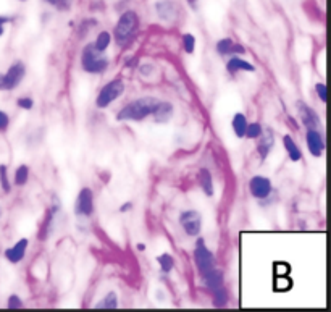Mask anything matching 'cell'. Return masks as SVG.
I'll list each match as a JSON object with an SVG mask.
<instances>
[{
	"label": "cell",
	"instance_id": "1",
	"mask_svg": "<svg viewBox=\"0 0 331 312\" xmlns=\"http://www.w3.org/2000/svg\"><path fill=\"white\" fill-rule=\"evenodd\" d=\"M158 103L160 100L152 96H146V97H139L136 100H131L128 106H125L117 113V120L118 121H143L149 115H154Z\"/></svg>",
	"mask_w": 331,
	"mask_h": 312
},
{
	"label": "cell",
	"instance_id": "2",
	"mask_svg": "<svg viewBox=\"0 0 331 312\" xmlns=\"http://www.w3.org/2000/svg\"><path fill=\"white\" fill-rule=\"evenodd\" d=\"M81 67L84 71L92 73V74L103 73L108 68V57L105 55V52L97 50L92 44H88L82 49Z\"/></svg>",
	"mask_w": 331,
	"mask_h": 312
},
{
	"label": "cell",
	"instance_id": "3",
	"mask_svg": "<svg viewBox=\"0 0 331 312\" xmlns=\"http://www.w3.org/2000/svg\"><path fill=\"white\" fill-rule=\"evenodd\" d=\"M139 28V18L136 12H125L121 13L120 20L113 30V36H115V41L118 45H125L128 41L132 39V36L137 31Z\"/></svg>",
	"mask_w": 331,
	"mask_h": 312
},
{
	"label": "cell",
	"instance_id": "4",
	"mask_svg": "<svg viewBox=\"0 0 331 312\" xmlns=\"http://www.w3.org/2000/svg\"><path fill=\"white\" fill-rule=\"evenodd\" d=\"M194 264L201 277L207 275L212 269H215V256L213 252L205 246V241L199 238L194 248Z\"/></svg>",
	"mask_w": 331,
	"mask_h": 312
},
{
	"label": "cell",
	"instance_id": "5",
	"mask_svg": "<svg viewBox=\"0 0 331 312\" xmlns=\"http://www.w3.org/2000/svg\"><path fill=\"white\" fill-rule=\"evenodd\" d=\"M125 92V83L123 80L117 78V80H112L110 83H107L99 92V96L96 99V106L99 109H105L108 107L112 102H115L121 94Z\"/></svg>",
	"mask_w": 331,
	"mask_h": 312
},
{
	"label": "cell",
	"instance_id": "6",
	"mask_svg": "<svg viewBox=\"0 0 331 312\" xmlns=\"http://www.w3.org/2000/svg\"><path fill=\"white\" fill-rule=\"evenodd\" d=\"M26 74V67L23 62H15L7 73H2V91H12L20 84Z\"/></svg>",
	"mask_w": 331,
	"mask_h": 312
},
{
	"label": "cell",
	"instance_id": "7",
	"mask_svg": "<svg viewBox=\"0 0 331 312\" xmlns=\"http://www.w3.org/2000/svg\"><path fill=\"white\" fill-rule=\"evenodd\" d=\"M179 225L187 236H199L202 230V215L197 211H184L179 215Z\"/></svg>",
	"mask_w": 331,
	"mask_h": 312
},
{
	"label": "cell",
	"instance_id": "8",
	"mask_svg": "<svg viewBox=\"0 0 331 312\" xmlns=\"http://www.w3.org/2000/svg\"><path fill=\"white\" fill-rule=\"evenodd\" d=\"M74 214L78 217L88 219L94 214V194L91 188H82L76 197V204H74Z\"/></svg>",
	"mask_w": 331,
	"mask_h": 312
},
{
	"label": "cell",
	"instance_id": "9",
	"mask_svg": "<svg viewBox=\"0 0 331 312\" xmlns=\"http://www.w3.org/2000/svg\"><path fill=\"white\" fill-rule=\"evenodd\" d=\"M271 181L267 176H252L249 181V191L251 194L255 197V199H267V197L271 194Z\"/></svg>",
	"mask_w": 331,
	"mask_h": 312
},
{
	"label": "cell",
	"instance_id": "10",
	"mask_svg": "<svg viewBox=\"0 0 331 312\" xmlns=\"http://www.w3.org/2000/svg\"><path fill=\"white\" fill-rule=\"evenodd\" d=\"M297 110L302 125L307 129H320V117L314 109H310L304 102H297Z\"/></svg>",
	"mask_w": 331,
	"mask_h": 312
},
{
	"label": "cell",
	"instance_id": "11",
	"mask_svg": "<svg viewBox=\"0 0 331 312\" xmlns=\"http://www.w3.org/2000/svg\"><path fill=\"white\" fill-rule=\"evenodd\" d=\"M306 141H307V149L309 152L314 155V157H321L325 150V141H323V136L318 129H307L306 133Z\"/></svg>",
	"mask_w": 331,
	"mask_h": 312
},
{
	"label": "cell",
	"instance_id": "12",
	"mask_svg": "<svg viewBox=\"0 0 331 312\" xmlns=\"http://www.w3.org/2000/svg\"><path fill=\"white\" fill-rule=\"evenodd\" d=\"M27 246H30V241H27L26 238L18 240V241L15 243V246H12V248L5 249V257H7V261H10L12 264L21 262V261L24 259V256H26Z\"/></svg>",
	"mask_w": 331,
	"mask_h": 312
},
{
	"label": "cell",
	"instance_id": "13",
	"mask_svg": "<svg viewBox=\"0 0 331 312\" xmlns=\"http://www.w3.org/2000/svg\"><path fill=\"white\" fill-rule=\"evenodd\" d=\"M273 144H275V135H273V131L270 128L263 129L262 135L259 136V144H257V152L262 160L268 157L270 150L273 149Z\"/></svg>",
	"mask_w": 331,
	"mask_h": 312
},
{
	"label": "cell",
	"instance_id": "14",
	"mask_svg": "<svg viewBox=\"0 0 331 312\" xmlns=\"http://www.w3.org/2000/svg\"><path fill=\"white\" fill-rule=\"evenodd\" d=\"M155 10L157 15L162 21L165 23H172L176 18V7L172 0H160V2L155 4Z\"/></svg>",
	"mask_w": 331,
	"mask_h": 312
},
{
	"label": "cell",
	"instance_id": "15",
	"mask_svg": "<svg viewBox=\"0 0 331 312\" xmlns=\"http://www.w3.org/2000/svg\"><path fill=\"white\" fill-rule=\"evenodd\" d=\"M202 278H204V283H205V288L209 290L210 293L223 288V272L218 270V269H212Z\"/></svg>",
	"mask_w": 331,
	"mask_h": 312
},
{
	"label": "cell",
	"instance_id": "16",
	"mask_svg": "<svg viewBox=\"0 0 331 312\" xmlns=\"http://www.w3.org/2000/svg\"><path fill=\"white\" fill-rule=\"evenodd\" d=\"M216 52L220 55H228V54H244L245 49L239 44H234L233 39L230 37H225V39L216 42Z\"/></svg>",
	"mask_w": 331,
	"mask_h": 312
},
{
	"label": "cell",
	"instance_id": "17",
	"mask_svg": "<svg viewBox=\"0 0 331 312\" xmlns=\"http://www.w3.org/2000/svg\"><path fill=\"white\" fill-rule=\"evenodd\" d=\"M173 112H175V109H173L172 103L160 100L157 110L154 112V120L157 123H167V121H170V118L173 117Z\"/></svg>",
	"mask_w": 331,
	"mask_h": 312
},
{
	"label": "cell",
	"instance_id": "18",
	"mask_svg": "<svg viewBox=\"0 0 331 312\" xmlns=\"http://www.w3.org/2000/svg\"><path fill=\"white\" fill-rule=\"evenodd\" d=\"M283 144H285V149L291 159V162H299V160L302 159V150L296 144V141L292 139V136H289V135L283 136Z\"/></svg>",
	"mask_w": 331,
	"mask_h": 312
},
{
	"label": "cell",
	"instance_id": "19",
	"mask_svg": "<svg viewBox=\"0 0 331 312\" xmlns=\"http://www.w3.org/2000/svg\"><path fill=\"white\" fill-rule=\"evenodd\" d=\"M226 70H228V73L234 74L236 71H255V67L252 63L239 59V57H233L226 65Z\"/></svg>",
	"mask_w": 331,
	"mask_h": 312
},
{
	"label": "cell",
	"instance_id": "20",
	"mask_svg": "<svg viewBox=\"0 0 331 312\" xmlns=\"http://www.w3.org/2000/svg\"><path fill=\"white\" fill-rule=\"evenodd\" d=\"M199 185H201L202 191L207 196H213V178L209 168H201V172H199Z\"/></svg>",
	"mask_w": 331,
	"mask_h": 312
},
{
	"label": "cell",
	"instance_id": "21",
	"mask_svg": "<svg viewBox=\"0 0 331 312\" xmlns=\"http://www.w3.org/2000/svg\"><path fill=\"white\" fill-rule=\"evenodd\" d=\"M247 125H249V123H247V118H245L244 113H241V112L234 113L231 126H233V131H234L236 136L244 138L245 136V128H247Z\"/></svg>",
	"mask_w": 331,
	"mask_h": 312
},
{
	"label": "cell",
	"instance_id": "22",
	"mask_svg": "<svg viewBox=\"0 0 331 312\" xmlns=\"http://www.w3.org/2000/svg\"><path fill=\"white\" fill-rule=\"evenodd\" d=\"M157 262H158V266H160V270H162L163 273H170V272L173 270V267H175L173 256H172V254H168V252L160 254V256L157 257Z\"/></svg>",
	"mask_w": 331,
	"mask_h": 312
},
{
	"label": "cell",
	"instance_id": "23",
	"mask_svg": "<svg viewBox=\"0 0 331 312\" xmlns=\"http://www.w3.org/2000/svg\"><path fill=\"white\" fill-rule=\"evenodd\" d=\"M94 307H100V309H117L118 307V296H117V293H113L110 291L108 295L103 298L102 301H99L96 306Z\"/></svg>",
	"mask_w": 331,
	"mask_h": 312
},
{
	"label": "cell",
	"instance_id": "24",
	"mask_svg": "<svg viewBox=\"0 0 331 312\" xmlns=\"http://www.w3.org/2000/svg\"><path fill=\"white\" fill-rule=\"evenodd\" d=\"M110 42H112V36H110V33H108V31H102V33H99V36H97L96 42H94L92 45L96 47L97 50H100V52H105V50L108 49Z\"/></svg>",
	"mask_w": 331,
	"mask_h": 312
},
{
	"label": "cell",
	"instance_id": "25",
	"mask_svg": "<svg viewBox=\"0 0 331 312\" xmlns=\"http://www.w3.org/2000/svg\"><path fill=\"white\" fill-rule=\"evenodd\" d=\"M27 178H30V167L27 165H20L15 172V185L18 186H24L27 183Z\"/></svg>",
	"mask_w": 331,
	"mask_h": 312
},
{
	"label": "cell",
	"instance_id": "26",
	"mask_svg": "<svg viewBox=\"0 0 331 312\" xmlns=\"http://www.w3.org/2000/svg\"><path fill=\"white\" fill-rule=\"evenodd\" d=\"M212 295H213V306L215 307L226 306V302H228V293H226L225 287L220 288V290H216V291H213Z\"/></svg>",
	"mask_w": 331,
	"mask_h": 312
},
{
	"label": "cell",
	"instance_id": "27",
	"mask_svg": "<svg viewBox=\"0 0 331 312\" xmlns=\"http://www.w3.org/2000/svg\"><path fill=\"white\" fill-rule=\"evenodd\" d=\"M262 131H263V128H262V125L260 123H251V125H247V128H245V136L244 138H249V139H257L260 135H262Z\"/></svg>",
	"mask_w": 331,
	"mask_h": 312
},
{
	"label": "cell",
	"instance_id": "28",
	"mask_svg": "<svg viewBox=\"0 0 331 312\" xmlns=\"http://www.w3.org/2000/svg\"><path fill=\"white\" fill-rule=\"evenodd\" d=\"M0 186H2L4 193H10L12 191V185H10V179H8L7 165H0Z\"/></svg>",
	"mask_w": 331,
	"mask_h": 312
},
{
	"label": "cell",
	"instance_id": "29",
	"mask_svg": "<svg viewBox=\"0 0 331 312\" xmlns=\"http://www.w3.org/2000/svg\"><path fill=\"white\" fill-rule=\"evenodd\" d=\"M183 45H184V50H186V54H194V50H196V37L192 36V34H189V33H186L184 36H183Z\"/></svg>",
	"mask_w": 331,
	"mask_h": 312
},
{
	"label": "cell",
	"instance_id": "30",
	"mask_svg": "<svg viewBox=\"0 0 331 312\" xmlns=\"http://www.w3.org/2000/svg\"><path fill=\"white\" fill-rule=\"evenodd\" d=\"M45 2H49L52 7L59 8V10H68L73 0H45Z\"/></svg>",
	"mask_w": 331,
	"mask_h": 312
},
{
	"label": "cell",
	"instance_id": "31",
	"mask_svg": "<svg viewBox=\"0 0 331 312\" xmlns=\"http://www.w3.org/2000/svg\"><path fill=\"white\" fill-rule=\"evenodd\" d=\"M16 106L24 110H31L34 107V100L31 97H20L16 100Z\"/></svg>",
	"mask_w": 331,
	"mask_h": 312
},
{
	"label": "cell",
	"instance_id": "32",
	"mask_svg": "<svg viewBox=\"0 0 331 312\" xmlns=\"http://www.w3.org/2000/svg\"><path fill=\"white\" fill-rule=\"evenodd\" d=\"M7 306H8V309H20V307H23V301L20 299V296L12 295L10 298H8Z\"/></svg>",
	"mask_w": 331,
	"mask_h": 312
},
{
	"label": "cell",
	"instance_id": "33",
	"mask_svg": "<svg viewBox=\"0 0 331 312\" xmlns=\"http://www.w3.org/2000/svg\"><path fill=\"white\" fill-rule=\"evenodd\" d=\"M315 91H317V94H318L320 100L325 103V102H326V86H325V84H323V83H317Z\"/></svg>",
	"mask_w": 331,
	"mask_h": 312
},
{
	"label": "cell",
	"instance_id": "34",
	"mask_svg": "<svg viewBox=\"0 0 331 312\" xmlns=\"http://www.w3.org/2000/svg\"><path fill=\"white\" fill-rule=\"evenodd\" d=\"M8 125H10V117L5 112L0 110V131H7Z\"/></svg>",
	"mask_w": 331,
	"mask_h": 312
},
{
	"label": "cell",
	"instance_id": "35",
	"mask_svg": "<svg viewBox=\"0 0 331 312\" xmlns=\"http://www.w3.org/2000/svg\"><path fill=\"white\" fill-rule=\"evenodd\" d=\"M152 71H154V65H150V63H144L139 67V73L144 74V76H150V73Z\"/></svg>",
	"mask_w": 331,
	"mask_h": 312
},
{
	"label": "cell",
	"instance_id": "36",
	"mask_svg": "<svg viewBox=\"0 0 331 312\" xmlns=\"http://www.w3.org/2000/svg\"><path fill=\"white\" fill-rule=\"evenodd\" d=\"M13 20H15L13 16H0V36H2L4 31H5V30H4V26H5L7 23H12Z\"/></svg>",
	"mask_w": 331,
	"mask_h": 312
},
{
	"label": "cell",
	"instance_id": "37",
	"mask_svg": "<svg viewBox=\"0 0 331 312\" xmlns=\"http://www.w3.org/2000/svg\"><path fill=\"white\" fill-rule=\"evenodd\" d=\"M131 209H132V202H126L120 207V212H129Z\"/></svg>",
	"mask_w": 331,
	"mask_h": 312
},
{
	"label": "cell",
	"instance_id": "38",
	"mask_svg": "<svg viewBox=\"0 0 331 312\" xmlns=\"http://www.w3.org/2000/svg\"><path fill=\"white\" fill-rule=\"evenodd\" d=\"M136 248H137L139 251H144V249H146V246H144L143 243H139V244H136Z\"/></svg>",
	"mask_w": 331,
	"mask_h": 312
},
{
	"label": "cell",
	"instance_id": "39",
	"mask_svg": "<svg viewBox=\"0 0 331 312\" xmlns=\"http://www.w3.org/2000/svg\"><path fill=\"white\" fill-rule=\"evenodd\" d=\"M197 0H187V4H191V5H196Z\"/></svg>",
	"mask_w": 331,
	"mask_h": 312
},
{
	"label": "cell",
	"instance_id": "40",
	"mask_svg": "<svg viewBox=\"0 0 331 312\" xmlns=\"http://www.w3.org/2000/svg\"><path fill=\"white\" fill-rule=\"evenodd\" d=\"M21 2H26V0H21Z\"/></svg>",
	"mask_w": 331,
	"mask_h": 312
},
{
	"label": "cell",
	"instance_id": "41",
	"mask_svg": "<svg viewBox=\"0 0 331 312\" xmlns=\"http://www.w3.org/2000/svg\"><path fill=\"white\" fill-rule=\"evenodd\" d=\"M0 215H2V211H0Z\"/></svg>",
	"mask_w": 331,
	"mask_h": 312
}]
</instances>
